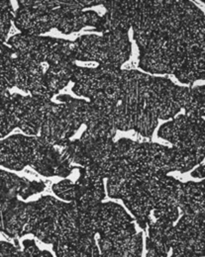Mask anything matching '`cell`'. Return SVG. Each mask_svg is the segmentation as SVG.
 <instances>
[{
  "label": "cell",
  "mask_w": 205,
  "mask_h": 257,
  "mask_svg": "<svg viewBox=\"0 0 205 257\" xmlns=\"http://www.w3.org/2000/svg\"><path fill=\"white\" fill-rule=\"evenodd\" d=\"M72 44L75 61L94 62L103 66L121 68L132 53L128 33L125 32L82 35Z\"/></svg>",
  "instance_id": "obj_5"
},
{
  "label": "cell",
  "mask_w": 205,
  "mask_h": 257,
  "mask_svg": "<svg viewBox=\"0 0 205 257\" xmlns=\"http://www.w3.org/2000/svg\"><path fill=\"white\" fill-rule=\"evenodd\" d=\"M131 28L140 53L184 60L205 49L204 13L188 0H135Z\"/></svg>",
  "instance_id": "obj_1"
},
{
  "label": "cell",
  "mask_w": 205,
  "mask_h": 257,
  "mask_svg": "<svg viewBox=\"0 0 205 257\" xmlns=\"http://www.w3.org/2000/svg\"><path fill=\"white\" fill-rule=\"evenodd\" d=\"M13 87H15L13 50L8 45H4L0 50V95L9 93Z\"/></svg>",
  "instance_id": "obj_18"
},
{
  "label": "cell",
  "mask_w": 205,
  "mask_h": 257,
  "mask_svg": "<svg viewBox=\"0 0 205 257\" xmlns=\"http://www.w3.org/2000/svg\"><path fill=\"white\" fill-rule=\"evenodd\" d=\"M204 85L190 88L189 98L184 107V114L194 120L205 121Z\"/></svg>",
  "instance_id": "obj_19"
},
{
  "label": "cell",
  "mask_w": 205,
  "mask_h": 257,
  "mask_svg": "<svg viewBox=\"0 0 205 257\" xmlns=\"http://www.w3.org/2000/svg\"><path fill=\"white\" fill-rule=\"evenodd\" d=\"M64 201L53 196H44L27 203V223L23 235L32 233L40 241L53 244L55 228Z\"/></svg>",
  "instance_id": "obj_10"
},
{
  "label": "cell",
  "mask_w": 205,
  "mask_h": 257,
  "mask_svg": "<svg viewBox=\"0 0 205 257\" xmlns=\"http://www.w3.org/2000/svg\"><path fill=\"white\" fill-rule=\"evenodd\" d=\"M204 162H200L198 165H197V168H195L192 172H191V176L192 177H196V178H201L203 179L204 178Z\"/></svg>",
  "instance_id": "obj_24"
},
{
  "label": "cell",
  "mask_w": 205,
  "mask_h": 257,
  "mask_svg": "<svg viewBox=\"0 0 205 257\" xmlns=\"http://www.w3.org/2000/svg\"><path fill=\"white\" fill-rule=\"evenodd\" d=\"M2 231L11 238L23 236L27 223V203L17 200V197L1 203Z\"/></svg>",
  "instance_id": "obj_15"
},
{
  "label": "cell",
  "mask_w": 205,
  "mask_h": 257,
  "mask_svg": "<svg viewBox=\"0 0 205 257\" xmlns=\"http://www.w3.org/2000/svg\"><path fill=\"white\" fill-rule=\"evenodd\" d=\"M4 256H23V252H22L19 244L13 245L10 242L0 241V257Z\"/></svg>",
  "instance_id": "obj_23"
},
{
  "label": "cell",
  "mask_w": 205,
  "mask_h": 257,
  "mask_svg": "<svg viewBox=\"0 0 205 257\" xmlns=\"http://www.w3.org/2000/svg\"><path fill=\"white\" fill-rule=\"evenodd\" d=\"M175 171L173 149L130 139L114 142L107 193L112 199H122L131 188L161 174Z\"/></svg>",
  "instance_id": "obj_2"
},
{
  "label": "cell",
  "mask_w": 205,
  "mask_h": 257,
  "mask_svg": "<svg viewBox=\"0 0 205 257\" xmlns=\"http://www.w3.org/2000/svg\"><path fill=\"white\" fill-rule=\"evenodd\" d=\"M101 5L106 9L105 14L93 28L99 33L129 32L132 25V18L135 7V0L105 1Z\"/></svg>",
  "instance_id": "obj_14"
},
{
  "label": "cell",
  "mask_w": 205,
  "mask_h": 257,
  "mask_svg": "<svg viewBox=\"0 0 205 257\" xmlns=\"http://www.w3.org/2000/svg\"><path fill=\"white\" fill-rule=\"evenodd\" d=\"M6 102L14 117L16 128L27 136H38L52 100L9 92L6 94Z\"/></svg>",
  "instance_id": "obj_11"
},
{
  "label": "cell",
  "mask_w": 205,
  "mask_h": 257,
  "mask_svg": "<svg viewBox=\"0 0 205 257\" xmlns=\"http://www.w3.org/2000/svg\"><path fill=\"white\" fill-rule=\"evenodd\" d=\"M79 177L73 182V203L81 207H93L105 198L104 178L90 168L75 166Z\"/></svg>",
  "instance_id": "obj_13"
},
{
  "label": "cell",
  "mask_w": 205,
  "mask_h": 257,
  "mask_svg": "<svg viewBox=\"0 0 205 257\" xmlns=\"http://www.w3.org/2000/svg\"><path fill=\"white\" fill-rule=\"evenodd\" d=\"M182 215L205 216L204 181L182 183L178 203Z\"/></svg>",
  "instance_id": "obj_17"
},
{
  "label": "cell",
  "mask_w": 205,
  "mask_h": 257,
  "mask_svg": "<svg viewBox=\"0 0 205 257\" xmlns=\"http://www.w3.org/2000/svg\"><path fill=\"white\" fill-rule=\"evenodd\" d=\"M182 182L168 174H161L134 186L121 200L134 216L137 224L142 229H146V219L150 212L168 200H176L179 203Z\"/></svg>",
  "instance_id": "obj_6"
},
{
  "label": "cell",
  "mask_w": 205,
  "mask_h": 257,
  "mask_svg": "<svg viewBox=\"0 0 205 257\" xmlns=\"http://www.w3.org/2000/svg\"><path fill=\"white\" fill-rule=\"evenodd\" d=\"M53 192L61 200L66 202L73 201V181L69 179H64L52 187Z\"/></svg>",
  "instance_id": "obj_21"
},
{
  "label": "cell",
  "mask_w": 205,
  "mask_h": 257,
  "mask_svg": "<svg viewBox=\"0 0 205 257\" xmlns=\"http://www.w3.org/2000/svg\"><path fill=\"white\" fill-rule=\"evenodd\" d=\"M51 102L40 130V137L51 145L69 141L83 124L88 101L69 95H59Z\"/></svg>",
  "instance_id": "obj_7"
},
{
  "label": "cell",
  "mask_w": 205,
  "mask_h": 257,
  "mask_svg": "<svg viewBox=\"0 0 205 257\" xmlns=\"http://www.w3.org/2000/svg\"><path fill=\"white\" fill-rule=\"evenodd\" d=\"M96 227L99 237L111 240L129 237L137 232L134 218L123 207L114 202L98 205Z\"/></svg>",
  "instance_id": "obj_12"
},
{
  "label": "cell",
  "mask_w": 205,
  "mask_h": 257,
  "mask_svg": "<svg viewBox=\"0 0 205 257\" xmlns=\"http://www.w3.org/2000/svg\"><path fill=\"white\" fill-rule=\"evenodd\" d=\"M170 245L172 256H205V216L182 215L171 229Z\"/></svg>",
  "instance_id": "obj_9"
},
{
  "label": "cell",
  "mask_w": 205,
  "mask_h": 257,
  "mask_svg": "<svg viewBox=\"0 0 205 257\" xmlns=\"http://www.w3.org/2000/svg\"><path fill=\"white\" fill-rule=\"evenodd\" d=\"M97 245L100 256H141L143 253V232H136L129 237L114 240L98 237Z\"/></svg>",
  "instance_id": "obj_16"
},
{
  "label": "cell",
  "mask_w": 205,
  "mask_h": 257,
  "mask_svg": "<svg viewBox=\"0 0 205 257\" xmlns=\"http://www.w3.org/2000/svg\"><path fill=\"white\" fill-rule=\"evenodd\" d=\"M0 166L16 171L30 166L48 177H66L72 169L56 145L49 144L40 136L27 135L0 139Z\"/></svg>",
  "instance_id": "obj_3"
},
{
  "label": "cell",
  "mask_w": 205,
  "mask_h": 257,
  "mask_svg": "<svg viewBox=\"0 0 205 257\" xmlns=\"http://www.w3.org/2000/svg\"><path fill=\"white\" fill-rule=\"evenodd\" d=\"M56 146L71 165L95 170L104 179L108 177L112 162L113 139L95 138L84 132L78 140H69Z\"/></svg>",
  "instance_id": "obj_8"
},
{
  "label": "cell",
  "mask_w": 205,
  "mask_h": 257,
  "mask_svg": "<svg viewBox=\"0 0 205 257\" xmlns=\"http://www.w3.org/2000/svg\"><path fill=\"white\" fill-rule=\"evenodd\" d=\"M23 245H24V250H22L23 256H53L51 252L47 250H40L36 245L34 240L25 239L23 241Z\"/></svg>",
  "instance_id": "obj_22"
},
{
  "label": "cell",
  "mask_w": 205,
  "mask_h": 257,
  "mask_svg": "<svg viewBox=\"0 0 205 257\" xmlns=\"http://www.w3.org/2000/svg\"><path fill=\"white\" fill-rule=\"evenodd\" d=\"M158 137L172 145L175 171L187 172L204 161V122L180 114L163 124Z\"/></svg>",
  "instance_id": "obj_4"
},
{
  "label": "cell",
  "mask_w": 205,
  "mask_h": 257,
  "mask_svg": "<svg viewBox=\"0 0 205 257\" xmlns=\"http://www.w3.org/2000/svg\"><path fill=\"white\" fill-rule=\"evenodd\" d=\"M14 128H16V123L8 108L6 94L0 95V139L8 136Z\"/></svg>",
  "instance_id": "obj_20"
}]
</instances>
